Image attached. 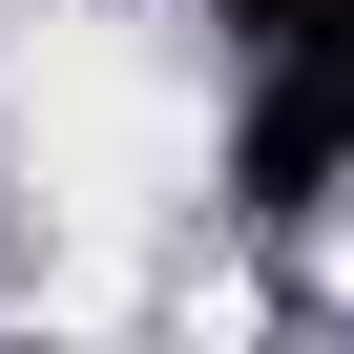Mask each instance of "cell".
Listing matches in <instances>:
<instances>
[{
	"instance_id": "cell-1",
	"label": "cell",
	"mask_w": 354,
	"mask_h": 354,
	"mask_svg": "<svg viewBox=\"0 0 354 354\" xmlns=\"http://www.w3.org/2000/svg\"><path fill=\"white\" fill-rule=\"evenodd\" d=\"M21 167H42L84 230H125V209H167L209 167V84L167 63L146 21H42L21 42Z\"/></svg>"
},
{
	"instance_id": "cell-2",
	"label": "cell",
	"mask_w": 354,
	"mask_h": 354,
	"mask_svg": "<svg viewBox=\"0 0 354 354\" xmlns=\"http://www.w3.org/2000/svg\"><path fill=\"white\" fill-rule=\"evenodd\" d=\"M333 292H354V230H333Z\"/></svg>"
}]
</instances>
